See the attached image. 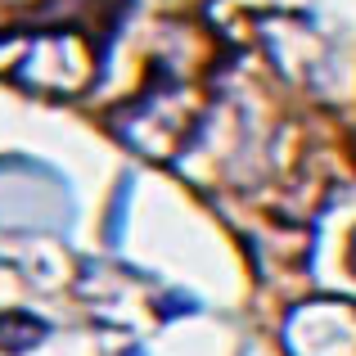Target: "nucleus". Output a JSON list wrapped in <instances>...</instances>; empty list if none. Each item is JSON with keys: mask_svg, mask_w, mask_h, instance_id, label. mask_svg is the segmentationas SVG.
I'll list each match as a JSON object with an SVG mask.
<instances>
[{"mask_svg": "<svg viewBox=\"0 0 356 356\" xmlns=\"http://www.w3.org/2000/svg\"><path fill=\"white\" fill-rule=\"evenodd\" d=\"M41 339H45V325L36 321V316H27V312L0 316V348H5V352H27V348H36Z\"/></svg>", "mask_w": 356, "mask_h": 356, "instance_id": "obj_1", "label": "nucleus"}]
</instances>
